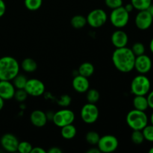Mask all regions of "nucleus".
Listing matches in <instances>:
<instances>
[{
  "mask_svg": "<svg viewBox=\"0 0 153 153\" xmlns=\"http://www.w3.org/2000/svg\"><path fill=\"white\" fill-rule=\"evenodd\" d=\"M33 146L30 143L27 141L19 142L17 148V152L20 153H31Z\"/></svg>",
  "mask_w": 153,
  "mask_h": 153,
  "instance_id": "31",
  "label": "nucleus"
},
{
  "mask_svg": "<svg viewBox=\"0 0 153 153\" xmlns=\"http://www.w3.org/2000/svg\"><path fill=\"white\" fill-rule=\"evenodd\" d=\"M76 133H77V130H76L75 126L73 125V123L61 127V134L62 137H64V139L71 140L73 137H76Z\"/></svg>",
  "mask_w": 153,
  "mask_h": 153,
  "instance_id": "19",
  "label": "nucleus"
},
{
  "mask_svg": "<svg viewBox=\"0 0 153 153\" xmlns=\"http://www.w3.org/2000/svg\"><path fill=\"white\" fill-rule=\"evenodd\" d=\"M119 141L115 136L111 134H106V135L100 137L97 143V147L101 152L110 153L113 152L117 149Z\"/></svg>",
  "mask_w": 153,
  "mask_h": 153,
  "instance_id": "8",
  "label": "nucleus"
},
{
  "mask_svg": "<svg viewBox=\"0 0 153 153\" xmlns=\"http://www.w3.org/2000/svg\"><path fill=\"white\" fill-rule=\"evenodd\" d=\"M52 121L56 126L61 127L72 124L75 120V114L70 109L64 108L55 112L52 115Z\"/></svg>",
  "mask_w": 153,
  "mask_h": 153,
  "instance_id": "6",
  "label": "nucleus"
},
{
  "mask_svg": "<svg viewBox=\"0 0 153 153\" xmlns=\"http://www.w3.org/2000/svg\"><path fill=\"white\" fill-rule=\"evenodd\" d=\"M72 85H73V89L78 93H86L90 88L88 78L82 76L79 74L75 76Z\"/></svg>",
  "mask_w": 153,
  "mask_h": 153,
  "instance_id": "16",
  "label": "nucleus"
},
{
  "mask_svg": "<svg viewBox=\"0 0 153 153\" xmlns=\"http://www.w3.org/2000/svg\"><path fill=\"white\" fill-rule=\"evenodd\" d=\"M21 67L26 73H33L37 69V64L32 58H26L21 63Z\"/></svg>",
  "mask_w": 153,
  "mask_h": 153,
  "instance_id": "21",
  "label": "nucleus"
},
{
  "mask_svg": "<svg viewBox=\"0 0 153 153\" xmlns=\"http://www.w3.org/2000/svg\"><path fill=\"white\" fill-rule=\"evenodd\" d=\"M25 91L28 95L38 97L43 95L45 92V85L42 81L37 79H28L25 87Z\"/></svg>",
  "mask_w": 153,
  "mask_h": 153,
  "instance_id": "10",
  "label": "nucleus"
},
{
  "mask_svg": "<svg viewBox=\"0 0 153 153\" xmlns=\"http://www.w3.org/2000/svg\"><path fill=\"white\" fill-rule=\"evenodd\" d=\"M147 10L149 11V13L152 15V16L153 17V4L152 3L150 4V5H149V7H148Z\"/></svg>",
  "mask_w": 153,
  "mask_h": 153,
  "instance_id": "41",
  "label": "nucleus"
},
{
  "mask_svg": "<svg viewBox=\"0 0 153 153\" xmlns=\"http://www.w3.org/2000/svg\"><path fill=\"white\" fill-rule=\"evenodd\" d=\"M100 138V134H99L97 131H88L86 134V136H85L86 141L91 145H97Z\"/></svg>",
  "mask_w": 153,
  "mask_h": 153,
  "instance_id": "28",
  "label": "nucleus"
},
{
  "mask_svg": "<svg viewBox=\"0 0 153 153\" xmlns=\"http://www.w3.org/2000/svg\"><path fill=\"white\" fill-rule=\"evenodd\" d=\"M100 115V111L95 104L87 103L81 110V118L87 124L94 123L97 120Z\"/></svg>",
  "mask_w": 153,
  "mask_h": 153,
  "instance_id": "9",
  "label": "nucleus"
},
{
  "mask_svg": "<svg viewBox=\"0 0 153 153\" xmlns=\"http://www.w3.org/2000/svg\"><path fill=\"white\" fill-rule=\"evenodd\" d=\"M27 97H28V94L25 91V89H16V91H15L14 98L16 99V101L22 102L26 100Z\"/></svg>",
  "mask_w": 153,
  "mask_h": 153,
  "instance_id": "32",
  "label": "nucleus"
},
{
  "mask_svg": "<svg viewBox=\"0 0 153 153\" xmlns=\"http://www.w3.org/2000/svg\"><path fill=\"white\" fill-rule=\"evenodd\" d=\"M1 146L4 150L9 152H14L17 151L18 144H19V140L17 137L13 134L7 133L4 134L1 138Z\"/></svg>",
  "mask_w": 153,
  "mask_h": 153,
  "instance_id": "13",
  "label": "nucleus"
},
{
  "mask_svg": "<svg viewBox=\"0 0 153 153\" xmlns=\"http://www.w3.org/2000/svg\"><path fill=\"white\" fill-rule=\"evenodd\" d=\"M71 103V97L68 95H63L60 97L58 104L61 107H67Z\"/></svg>",
  "mask_w": 153,
  "mask_h": 153,
  "instance_id": "34",
  "label": "nucleus"
},
{
  "mask_svg": "<svg viewBox=\"0 0 153 153\" xmlns=\"http://www.w3.org/2000/svg\"><path fill=\"white\" fill-rule=\"evenodd\" d=\"M87 23L92 28H100L108 19V15L103 9L97 8L91 10L86 17Z\"/></svg>",
  "mask_w": 153,
  "mask_h": 153,
  "instance_id": "7",
  "label": "nucleus"
},
{
  "mask_svg": "<svg viewBox=\"0 0 153 153\" xmlns=\"http://www.w3.org/2000/svg\"><path fill=\"white\" fill-rule=\"evenodd\" d=\"M135 58L131 49L125 46L115 49L112 55V61L118 71L127 73L134 70Z\"/></svg>",
  "mask_w": 153,
  "mask_h": 153,
  "instance_id": "1",
  "label": "nucleus"
},
{
  "mask_svg": "<svg viewBox=\"0 0 153 153\" xmlns=\"http://www.w3.org/2000/svg\"><path fill=\"white\" fill-rule=\"evenodd\" d=\"M149 49H150L151 52L153 54V37L151 40L150 43H149Z\"/></svg>",
  "mask_w": 153,
  "mask_h": 153,
  "instance_id": "43",
  "label": "nucleus"
},
{
  "mask_svg": "<svg viewBox=\"0 0 153 153\" xmlns=\"http://www.w3.org/2000/svg\"><path fill=\"white\" fill-rule=\"evenodd\" d=\"M150 80L145 75H138L131 81V92L134 96H146L150 91Z\"/></svg>",
  "mask_w": 153,
  "mask_h": 153,
  "instance_id": "4",
  "label": "nucleus"
},
{
  "mask_svg": "<svg viewBox=\"0 0 153 153\" xmlns=\"http://www.w3.org/2000/svg\"><path fill=\"white\" fill-rule=\"evenodd\" d=\"M131 49L135 56L143 55V54H145V50H146L144 45L142 43H140V42H137V43H134Z\"/></svg>",
  "mask_w": 153,
  "mask_h": 153,
  "instance_id": "30",
  "label": "nucleus"
},
{
  "mask_svg": "<svg viewBox=\"0 0 153 153\" xmlns=\"http://www.w3.org/2000/svg\"><path fill=\"white\" fill-rule=\"evenodd\" d=\"M19 63L11 56L0 58V80L11 81L19 73Z\"/></svg>",
  "mask_w": 153,
  "mask_h": 153,
  "instance_id": "2",
  "label": "nucleus"
},
{
  "mask_svg": "<svg viewBox=\"0 0 153 153\" xmlns=\"http://www.w3.org/2000/svg\"><path fill=\"white\" fill-rule=\"evenodd\" d=\"M129 21V13L124 6L113 9L110 14V22L114 27L121 28L125 27Z\"/></svg>",
  "mask_w": 153,
  "mask_h": 153,
  "instance_id": "5",
  "label": "nucleus"
},
{
  "mask_svg": "<svg viewBox=\"0 0 153 153\" xmlns=\"http://www.w3.org/2000/svg\"><path fill=\"white\" fill-rule=\"evenodd\" d=\"M143 137L146 140L149 142H153V125H146L142 129Z\"/></svg>",
  "mask_w": 153,
  "mask_h": 153,
  "instance_id": "29",
  "label": "nucleus"
},
{
  "mask_svg": "<svg viewBox=\"0 0 153 153\" xmlns=\"http://www.w3.org/2000/svg\"><path fill=\"white\" fill-rule=\"evenodd\" d=\"M131 140L134 144H141L145 140L142 130H133L131 135Z\"/></svg>",
  "mask_w": 153,
  "mask_h": 153,
  "instance_id": "27",
  "label": "nucleus"
},
{
  "mask_svg": "<svg viewBox=\"0 0 153 153\" xmlns=\"http://www.w3.org/2000/svg\"><path fill=\"white\" fill-rule=\"evenodd\" d=\"M146 98H147L149 108L153 109V91H149V92L148 93Z\"/></svg>",
  "mask_w": 153,
  "mask_h": 153,
  "instance_id": "35",
  "label": "nucleus"
},
{
  "mask_svg": "<svg viewBox=\"0 0 153 153\" xmlns=\"http://www.w3.org/2000/svg\"><path fill=\"white\" fill-rule=\"evenodd\" d=\"M111 43L117 48L125 47L128 42V34L123 30H117L111 35Z\"/></svg>",
  "mask_w": 153,
  "mask_h": 153,
  "instance_id": "15",
  "label": "nucleus"
},
{
  "mask_svg": "<svg viewBox=\"0 0 153 153\" xmlns=\"http://www.w3.org/2000/svg\"><path fill=\"white\" fill-rule=\"evenodd\" d=\"M13 85H14L16 89H24L27 83V78L25 76L18 74L13 79Z\"/></svg>",
  "mask_w": 153,
  "mask_h": 153,
  "instance_id": "24",
  "label": "nucleus"
},
{
  "mask_svg": "<svg viewBox=\"0 0 153 153\" xmlns=\"http://www.w3.org/2000/svg\"><path fill=\"white\" fill-rule=\"evenodd\" d=\"M45 152H46V151H45L43 148L38 147V146H37V147H33L31 152V153H45Z\"/></svg>",
  "mask_w": 153,
  "mask_h": 153,
  "instance_id": "37",
  "label": "nucleus"
},
{
  "mask_svg": "<svg viewBox=\"0 0 153 153\" xmlns=\"http://www.w3.org/2000/svg\"><path fill=\"white\" fill-rule=\"evenodd\" d=\"M149 153H153V146L152 148H150V149L149 150Z\"/></svg>",
  "mask_w": 153,
  "mask_h": 153,
  "instance_id": "45",
  "label": "nucleus"
},
{
  "mask_svg": "<svg viewBox=\"0 0 153 153\" xmlns=\"http://www.w3.org/2000/svg\"><path fill=\"white\" fill-rule=\"evenodd\" d=\"M49 153H61L62 150L60 149L59 147H56V146H54V147H51L50 149L48 150Z\"/></svg>",
  "mask_w": 153,
  "mask_h": 153,
  "instance_id": "38",
  "label": "nucleus"
},
{
  "mask_svg": "<svg viewBox=\"0 0 153 153\" xmlns=\"http://www.w3.org/2000/svg\"><path fill=\"white\" fill-rule=\"evenodd\" d=\"M152 67V59L148 55H143L136 56L134 61V68L137 73L145 75L149 73Z\"/></svg>",
  "mask_w": 153,
  "mask_h": 153,
  "instance_id": "12",
  "label": "nucleus"
},
{
  "mask_svg": "<svg viewBox=\"0 0 153 153\" xmlns=\"http://www.w3.org/2000/svg\"><path fill=\"white\" fill-rule=\"evenodd\" d=\"M152 0H131L134 9L139 10H147L148 7L152 4Z\"/></svg>",
  "mask_w": 153,
  "mask_h": 153,
  "instance_id": "23",
  "label": "nucleus"
},
{
  "mask_svg": "<svg viewBox=\"0 0 153 153\" xmlns=\"http://www.w3.org/2000/svg\"><path fill=\"white\" fill-rule=\"evenodd\" d=\"M4 100H3L2 98L0 97V111H1V109L3 108V107H4Z\"/></svg>",
  "mask_w": 153,
  "mask_h": 153,
  "instance_id": "42",
  "label": "nucleus"
},
{
  "mask_svg": "<svg viewBox=\"0 0 153 153\" xmlns=\"http://www.w3.org/2000/svg\"><path fill=\"white\" fill-rule=\"evenodd\" d=\"M124 7H125V9L128 12V13H131V12L134 9L131 3H128V4H126V5L124 6Z\"/></svg>",
  "mask_w": 153,
  "mask_h": 153,
  "instance_id": "39",
  "label": "nucleus"
},
{
  "mask_svg": "<svg viewBox=\"0 0 153 153\" xmlns=\"http://www.w3.org/2000/svg\"><path fill=\"white\" fill-rule=\"evenodd\" d=\"M25 7L31 11H35L40 8L43 0H24Z\"/></svg>",
  "mask_w": 153,
  "mask_h": 153,
  "instance_id": "25",
  "label": "nucleus"
},
{
  "mask_svg": "<svg viewBox=\"0 0 153 153\" xmlns=\"http://www.w3.org/2000/svg\"><path fill=\"white\" fill-rule=\"evenodd\" d=\"M79 74L85 77L89 78L92 76L95 71V68L93 64L90 62H84L79 66Z\"/></svg>",
  "mask_w": 153,
  "mask_h": 153,
  "instance_id": "20",
  "label": "nucleus"
},
{
  "mask_svg": "<svg viewBox=\"0 0 153 153\" xmlns=\"http://www.w3.org/2000/svg\"><path fill=\"white\" fill-rule=\"evenodd\" d=\"M152 22L153 17L147 10H139L134 19L136 27L142 31L149 29L152 25Z\"/></svg>",
  "mask_w": 153,
  "mask_h": 153,
  "instance_id": "11",
  "label": "nucleus"
},
{
  "mask_svg": "<svg viewBox=\"0 0 153 153\" xmlns=\"http://www.w3.org/2000/svg\"><path fill=\"white\" fill-rule=\"evenodd\" d=\"M88 153H100L101 152L100 151V149H98V147H95V148H91V149H88L87 151Z\"/></svg>",
  "mask_w": 153,
  "mask_h": 153,
  "instance_id": "40",
  "label": "nucleus"
},
{
  "mask_svg": "<svg viewBox=\"0 0 153 153\" xmlns=\"http://www.w3.org/2000/svg\"><path fill=\"white\" fill-rule=\"evenodd\" d=\"M87 100L89 103L96 104L100 98V94L96 89H88L87 91Z\"/></svg>",
  "mask_w": 153,
  "mask_h": 153,
  "instance_id": "26",
  "label": "nucleus"
},
{
  "mask_svg": "<svg viewBox=\"0 0 153 153\" xmlns=\"http://www.w3.org/2000/svg\"><path fill=\"white\" fill-rule=\"evenodd\" d=\"M150 122H151V124L153 125V112L152 113V114H151V117H150Z\"/></svg>",
  "mask_w": 153,
  "mask_h": 153,
  "instance_id": "44",
  "label": "nucleus"
},
{
  "mask_svg": "<svg viewBox=\"0 0 153 153\" xmlns=\"http://www.w3.org/2000/svg\"><path fill=\"white\" fill-rule=\"evenodd\" d=\"M133 106L134 109L145 111L149 108L146 96H134L133 99Z\"/></svg>",
  "mask_w": 153,
  "mask_h": 153,
  "instance_id": "18",
  "label": "nucleus"
},
{
  "mask_svg": "<svg viewBox=\"0 0 153 153\" xmlns=\"http://www.w3.org/2000/svg\"><path fill=\"white\" fill-rule=\"evenodd\" d=\"M15 88L10 81L0 80V97L4 100H11L14 97Z\"/></svg>",
  "mask_w": 153,
  "mask_h": 153,
  "instance_id": "14",
  "label": "nucleus"
},
{
  "mask_svg": "<svg viewBox=\"0 0 153 153\" xmlns=\"http://www.w3.org/2000/svg\"><path fill=\"white\" fill-rule=\"evenodd\" d=\"M70 24L76 29L83 28L87 24V19L82 15H76L73 16L70 20Z\"/></svg>",
  "mask_w": 153,
  "mask_h": 153,
  "instance_id": "22",
  "label": "nucleus"
},
{
  "mask_svg": "<svg viewBox=\"0 0 153 153\" xmlns=\"http://www.w3.org/2000/svg\"><path fill=\"white\" fill-rule=\"evenodd\" d=\"M6 11V4L3 0H0V18L4 16Z\"/></svg>",
  "mask_w": 153,
  "mask_h": 153,
  "instance_id": "36",
  "label": "nucleus"
},
{
  "mask_svg": "<svg viewBox=\"0 0 153 153\" xmlns=\"http://www.w3.org/2000/svg\"><path fill=\"white\" fill-rule=\"evenodd\" d=\"M106 6L111 9H115L123 6V0H105Z\"/></svg>",
  "mask_w": 153,
  "mask_h": 153,
  "instance_id": "33",
  "label": "nucleus"
},
{
  "mask_svg": "<svg viewBox=\"0 0 153 153\" xmlns=\"http://www.w3.org/2000/svg\"><path fill=\"white\" fill-rule=\"evenodd\" d=\"M30 120L34 126L43 127L47 123L48 117L47 114L43 111L34 110L30 115Z\"/></svg>",
  "mask_w": 153,
  "mask_h": 153,
  "instance_id": "17",
  "label": "nucleus"
},
{
  "mask_svg": "<svg viewBox=\"0 0 153 153\" xmlns=\"http://www.w3.org/2000/svg\"><path fill=\"white\" fill-rule=\"evenodd\" d=\"M148 117L145 111L133 109L126 116V123L132 130H142L148 124Z\"/></svg>",
  "mask_w": 153,
  "mask_h": 153,
  "instance_id": "3",
  "label": "nucleus"
}]
</instances>
